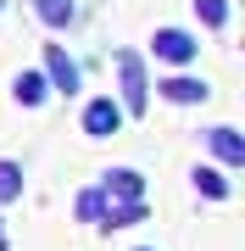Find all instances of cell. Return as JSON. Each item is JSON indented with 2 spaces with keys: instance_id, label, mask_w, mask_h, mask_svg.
Instances as JSON below:
<instances>
[{
  "instance_id": "obj_1",
  "label": "cell",
  "mask_w": 245,
  "mask_h": 251,
  "mask_svg": "<svg viewBox=\"0 0 245 251\" xmlns=\"http://www.w3.org/2000/svg\"><path fill=\"white\" fill-rule=\"evenodd\" d=\"M111 67H117V106H123V117H145V106H151V67H145V56L139 50H117Z\"/></svg>"
},
{
  "instance_id": "obj_2",
  "label": "cell",
  "mask_w": 245,
  "mask_h": 251,
  "mask_svg": "<svg viewBox=\"0 0 245 251\" xmlns=\"http://www.w3.org/2000/svg\"><path fill=\"white\" fill-rule=\"evenodd\" d=\"M151 56L167 62V67H190L200 56V39L190 34V28H156V34H151Z\"/></svg>"
},
{
  "instance_id": "obj_3",
  "label": "cell",
  "mask_w": 245,
  "mask_h": 251,
  "mask_svg": "<svg viewBox=\"0 0 245 251\" xmlns=\"http://www.w3.org/2000/svg\"><path fill=\"white\" fill-rule=\"evenodd\" d=\"M156 95L173 106H200V100H212V84L195 73H167V78H156Z\"/></svg>"
},
{
  "instance_id": "obj_4",
  "label": "cell",
  "mask_w": 245,
  "mask_h": 251,
  "mask_svg": "<svg viewBox=\"0 0 245 251\" xmlns=\"http://www.w3.org/2000/svg\"><path fill=\"white\" fill-rule=\"evenodd\" d=\"M123 123H128V117H123V106H117V100H111V95H95L89 106H84V134H89V140L123 134Z\"/></svg>"
},
{
  "instance_id": "obj_5",
  "label": "cell",
  "mask_w": 245,
  "mask_h": 251,
  "mask_svg": "<svg viewBox=\"0 0 245 251\" xmlns=\"http://www.w3.org/2000/svg\"><path fill=\"white\" fill-rule=\"evenodd\" d=\"M45 84H50L56 95H73V90H78V62L56 45V39L45 45Z\"/></svg>"
},
{
  "instance_id": "obj_6",
  "label": "cell",
  "mask_w": 245,
  "mask_h": 251,
  "mask_svg": "<svg viewBox=\"0 0 245 251\" xmlns=\"http://www.w3.org/2000/svg\"><path fill=\"white\" fill-rule=\"evenodd\" d=\"M206 145H212V156H218L223 168H245V134L234 123H212L206 128Z\"/></svg>"
},
{
  "instance_id": "obj_7",
  "label": "cell",
  "mask_w": 245,
  "mask_h": 251,
  "mask_svg": "<svg viewBox=\"0 0 245 251\" xmlns=\"http://www.w3.org/2000/svg\"><path fill=\"white\" fill-rule=\"evenodd\" d=\"M100 196L106 201H145V179H139L134 168H111L106 179H100Z\"/></svg>"
},
{
  "instance_id": "obj_8",
  "label": "cell",
  "mask_w": 245,
  "mask_h": 251,
  "mask_svg": "<svg viewBox=\"0 0 245 251\" xmlns=\"http://www.w3.org/2000/svg\"><path fill=\"white\" fill-rule=\"evenodd\" d=\"M151 218V206L145 201H106V218H100V229H134V224H145Z\"/></svg>"
},
{
  "instance_id": "obj_9",
  "label": "cell",
  "mask_w": 245,
  "mask_h": 251,
  "mask_svg": "<svg viewBox=\"0 0 245 251\" xmlns=\"http://www.w3.org/2000/svg\"><path fill=\"white\" fill-rule=\"evenodd\" d=\"M22 162L17 156H0V206H11V201H22Z\"/></svg>"
},
{
  "instance_id": "obj_10",
  "label": "cell",
  "mask_w": 245,
  "mask_h": 251,
  "mask_svg": "<svg viewBox=\"0 0 245 251\" xmlns=\"http://www.w3.org/2000/svg\"><path fill=\"white\" fill-rule=\"evenodd\" d=\"M34 11H39L45 28H67V23L78 17V0H34Z\"/></svg>"
},
{
  "instance_id": "obj_11",
  "label": "cell",
  "mask_w": 245,
  "mask_h": 251,
  "mask_svg": "<svg viewBox=\"0 0 245 251\" xmlns=\"http://www.w3.org/2000/svg\"><path fill=\"white\" fill-rule=\"evenodd\" d=\"M11 95H17L22 106H39V100L50 95V84H45V73H17V84H11Z\"/></svg>"
},
{
  "instance_id": "obj_12",
  "label": "cell",
  "mask_w": 245,
  "mask_h": 251,
  "mask_svg": "<svg viewBox=\"0 0 245 251\" xmlns=\"http://www.w3.org/2000/svg\"><path fill=\"white\" fill-rule=\"evenodd\" d=\"M190 179H195V190H200L206 201H228V179H223L218 168H195Z\"/></svg>"
},
{
  "instance_id": "obj_13",
  "label": "cell",
  "mask_w": 245,
  "mask_h": 251,
  "mask_svg": "<svg viewBox=\"0 0 245 251\" xmlns=\"http://www.w3.org/2000/svg\"><path fill=\"white\" fill-rule=\"evenodd\" d=\"M195 17L212 28V34H223L228 28V0H195Z\"/></svg>"
},
{
  "instance_id": "obj_14",
  "label": "cell",
  "mask_w": 245,
  "mask_h": 251,
  "mask_svg": "<svg viewBox=\"0 0 245 251\" xmlns=\"http://www.w3.org/2000/svg\"><path fill=\"white\" fill-rule=\"evenodd\" d=\"M100 218H106V196L100 190H84L78 196V224H100Z\"/></svg>"
},
{
  "instance_id": "obj_15",
  "label": "cell",
  "mask_w": 245,
  "mask_h": 251,
  "mask_svg": "<svg viewBox=\"0 0 245 251\" xmlns=\"http://www.w3.org/2000/svg\"><path fill=\"white\" fill-rule=\"evenodd\" d=\"M139 251H151V246H139Z\"/></svg>"
}]
</instances>
